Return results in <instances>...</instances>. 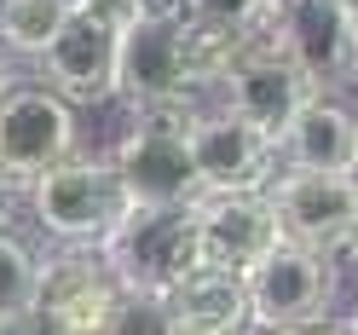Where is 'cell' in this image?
<instances>
[{"label":"cell","instance_id":"obj_8","mask_svg":"<svg viewBox=\"0 0 358 335\" xmlns=\"http://www.w3.org/2000/svg\"><path fill=\"white\" fill-rule=\"evenodd\" d=\"M260 35L306 76L318 93H341L358 76V41L341 0H266Z\"/></svg>","mask_w":358,"mask_h":335},{"label":"cell","instance_id":"obj_18","mask_svg":"<svg viewBox=\"0 0 358 335\" xmlns=\"http://www.w3.org/2000/svg\"><path fill=\"white\" fill-rule=\"evenodd\" d=\"M266 17V0H185V24L214 35H255Z\"/></svg>","mask_w":358,"mask_h":335},{"label":"cell","instance_id":"obj_13","mask_svg":"<svg viewBox=\"0 0 358 335\" xmlns=\"http://www.w3.org/2000/svg\"><path fill=\"white\" fill-rule=\"evenodd\" d=\"M191 231H196V260L243 278L278 243V220L266 191H203L191 203Z\"/></svg>","mask_w":358,"mask_h":335},{"label":"cell","instance_id":"obj_7","mask_svg":"<svg viewBox=\"0 0 358 335\" xmlns=\"http://www.w3.org/2000/svg\"><path fill=\"white\" fill-rule=\"evenodd\" d=\"M110 272L133 295H162L185 272H196V231H191V203L185 208H127L116 231L99 243Z\"/></svg>","mask_w":358,"mask_h":335},{"label":"cell","instance_id":"obj_2","mask_svg":"<svg viewBox=\"0 0 358 335\" xmlns=\"http://www.w3.org/2000/svg\"><path fill=\"white\" fill-rule=\"evenodd\" d=\"M116 99H127L133 110H179V116H196V93H191V24H185V17L122 12Z\"/></svg>","mask_w":358,"mask_h":335},{"label":"cell","instance_id":"obj_10","mask_svg":"<svg viewBox=\"0 0 358 335\" xmlns=\"http://www.w3.org/2000/svg\"><path fill=\"white\" fill-rule=\"evenodd\" d=\"M278 237L301 243L318 255H341V243L358 220V180L352 173H306V168H278V180L266 185Z\"/></svg>","mask_w":358,"mask_h":335},{"label":"cell","instance_id":"obj_3","mask_svg":"<svg viewBox=\"0 0 358 335\" xmlns=\"http://www.w3.org/2000/svg\"><path fill=\"white\" fill-rule=\"evenodd\" d=\"M127 208H185L203 197L179 110H133V127L104 150Z\"/></svg>","mask_w":358,"mask_h":335},{"label":"cell","instance_id":"obj_23","mask_svg":"<svg viewBox=\"0 0 358 335\" xmlns=\"http://www.w3.org/2000/svg\"><path fill=\"white\" fill-rule=\"evenodd\" d=\"M6 87H17V58L0 47V93H6Z\"/></svg>","mask_w":358,"mask_h":335},{"label":"cell","instance_id":"obj_19","mask_svg":"<svg viewBox=\"0 0 358 335\" xmlns=\"http://www.w3.org/2000/svg\"><path fill=\"white\" fill-rule=\"evenodd\" d=\"M122 12H168V17H185V0H116Z\"/></svg>","mask_w":358,"mask_h":335},{"label":"cell","instance_id":"obj_15","mask_svg":"<svg viewBox=\"0 0 358 335\" xmlns=\"http://www.w3.org/2000/svg\"><path fill=\"white\" fill-rule=\"evenodd\" d=\"M162 312L179 335H255L249 324V295H243L237 272H214V266H196L185 272L173 289H162Z\"/></svg>","mask_w":358,"mask_h":335},{"label":"cell","instance_id":"obj_25","mask_svg":"<svg viewBox=\"0 0 358 335\" xmlns=\"http://www.w3.org/2000/svg\"><path fill=\"white\" fill-rule=\"evenodd\" d=\"M341 335H358V301H352V312H347V324H341Z\"/></svg>","mask_w":358,"mask_h":335},{"label":"cell","instance_id":"obj_5","mask_svg":"<svg viewBox=\"0 0 358 335\" xmlns=\"http://www.w3.org/2000/svg\"><path fill=\"white\" fill-rule=\"evenodd\" d=\"M243 295H249V324L255 329L329 324V306L341 295V260L278 237L272 249L243 272Z\"/></svg>","mask_w":358,"mask_h":335},{"label":"cell","instance_id":"obj_22","mask_svg":"<svg viewBox=\"0 0 358 335\" xmlns=\"http://www.w3.org/2000/svg\"><path fill=\"white\" fill-rule=\"evenodd\" d=\"M335 260H341V266H352V272H358V220H352V231H347V243H341V255H335Z\"/></svg>","mask_w":358,"mask_h":335},{"label":"cell","instance_id":"obj_24","mask_svg":"<svg viewBox=\"0 0 358 335\" xmlns=\"http://www.w3.org/2000/svg\"><path fill=\"white\" fill-rule=\"evenodd\" d=\"M347 6V24H352V41H358V0H341Z\"/></svg>","mask_w":358,"mask_h":335},{"label":"cell","instance_id":"obj_17","mask_svg":"<svg viewBox=\"0 0 358 335\" xmlns=\"http://www.w3.org/2000/svg\"><path fill=\"white\" fill-rule=\"evenodd\" d=\"M35 278H41V255L17 231L0 226V318H17L35 306Z\"/></svg>","mask_w":358,"mask_h":335},{"label":"cell","instance_id":"obj_11","mask_svg":"<svg viewBox=\"0 0 358 335\" xmlns=\"http://www.w3.org/2000/svg\"><path fill=\"white\" fill-rule=\"evenodd\" d=\"M185 139H191V168L203 191H266L283 168L272 133L249 127L220 104L185 116Z\"/></svg>","mask_w":358,"mask_h":335},{"label":"cell","instance_id":"obj_20","mask_svg":"<svg viewBox=\"0 0 358 335\" xmlns=\"http://www.w3.org/2000/svg\"><path fill=\"white\" fill-rule=\"evenodd\" d=\"M0 335H47L35 324V312H17V318H0Z\"/></svg>","mask_w":358,"mask_h":335},{"label":"cell","instance_id":"obj_1","mask_svg":"<svg viewBox=\"0 0 358 335\" xmlns=\"http://www.w3.org/2000/svg\"><path fill=\"white\" fill-rule=\"evenodd\" d=\"M24 208L52 243H104L116 231V220L127 214V197L110 156L70 150L64 162L41 168L24 185Z\"/></svg>","mask_w":358,"mask_h":335},{"label":"cell","instance_id":"obj_26","mask_svg":"<svg viewBox=\"0 0 358 335\" xmlns=\"http://www.w3.org/2000/svg\"><path fill=\"white\" fill-rule=\"evenodd\" d=\"M64 6H104V0H64Z\"/></svg>","mask_w":358,"mask_h":335},{"label":"cell","instance_id":"obj_27","mask_svg":"<svg viewBox=\"0 0 358 335\" xmlns=\"http://www.w3.org/2000/svg\"><path fill=\"white\" fill-rule=\"evenodd\" d=\"M352 180H358V162H352Z\"/></svg>","mask_w":358,"mask_h":335},{"label":"cell","instance_id":"obj_12","mask_svg":"<svg viewBox=\"0 0 358 335\" xmlns=\"http://www.w3.org/2000/svg\"><path fill=\"white\" fill-rule=\"evenodd\" d=\"M306 93H318V87H306V76H301L295 64H289V58L272 47V41H266V35H249V41H243V52L231 58L226 81H220L214 104L278 139L283 122L301 110Z\"/></svg>","mask_w":358,"mask_h":335},{"label":"cell","instance_id":"obj_16","mask_svg":"<svg viewBox=\"0 0 358 335\" xmlns=\"http://www.w3.org/2000/svg\"><path fill=\"white\" fill-rule=\"evenodd\" d=\"M64 0H0V47H6L17 64H35L41 52H47V41L58 35L64 24Z\"/></svg>","mask_w":358,"mask_h":335},{"label":"cell","instance_id":"obj_9","mask_svg":"<svg viewBox=\"0 0 358 335\" xmlns=\"http://www.w3.org/2000/svg\"><path fill=\"white\" fill-rule=\"evenodd\" d=\"M70 150H76V104H64L41 81H17L0 93V185L24 197L35 173L64 162Z\"/></svg>","mask_w":358,"mask_h":335},{"label":"cell","instance_id":"obj_21","mask_svg":"<svg viewBox=\"0 0 358 335\" xmlns=\"http://www.w3.org/2000/svg\"><path fill=\"white\" fill-rule=\"evenodd\" d=\"M255 335H341V324H301V329H255Z\"/></svg>","mask_w":358,"mask_h":335},{"label":"cell","instance_id":"obj_14","mask_svg":"<svg viewBox=\"0 0 358 335\" xmlns=\"http://www.w3.org/2000/svg\"><path fill=\"white\" fill-rule=\"evenodd\" d=\"M278 162L306 173H352L358 162V110L341 93H306L278 133Z\"/></svg>","mask_w":358,"mask_h":335},{"label":"cell","instance_id":"obj_4","mask_svg":"<svg viewBox=\"0 0 358 335\" xmlns=\"http://www.w3.org/2000/svg\"><path fill=\"white\" fill-rule=\"evenodd\" d=\"M122 306L127 289L99 255V243H58V255L41 260L29 312L47 335H116Z\"/></svg>","mask_w":358,"mask_h":335},{"label":"cell","instance_id":"obj_6","mask_svg":"<svg viewBox=\"0 0 358 335\" xmlns=\"http://www.w3.org/2000/svg\"><path fill=\"white\" fill-rule=\"evenodd\" d=\"M116 41H122V6H70L47 52L35 58L41 87H52L64 104H104L116 99Z\"/></svg>","mask_w":358,"mask_h":335}]
</instances>
